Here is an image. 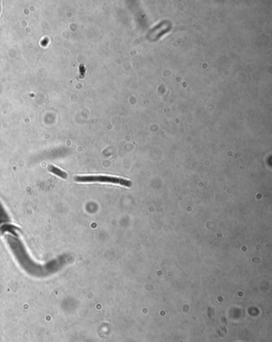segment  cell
Masks as SVG:
<instances>
[{"label": "cell", "instance_id": "obj_1", "mask_svg": "<svg viewBox=\"0 0 272 342\" xmlns=\"http://www.w3.org/2000/svg\"><path fill=\"white\" fill-rule=\"evenodd\" d=\"M74 181L77 182L88 183V182H104V183H113L123 186L130 187L132 182L126 179L120 178V177H110L105 175H85V176H76Z\"/></svg>", "mask_w": 272, "mask_h": 342}, {"label": "cell", "instance_id": "obj_2", "mask_svg": "<svg viewBox=\"0 0 272 342\" xmlns=\"http://www.w3.org/2000/svg\"><path fill=\"white\" fill-rule=\"evenodd\" d=\"M47 169L49 170V172H50V173H54V174H55L56 176H58V177H61V178H62V179H67L68 178V174H67V173H66V172L62 170V169H59V168L56 167V166H54V165H48Z\"/></svg>", "mask_w": 272, "mask_h": 342}, {"label": "cell", "instance_id": "obj_3", "mask_svg": "<svg viewBox=\"0 0 272 342\" xmlns=\"http://www.w3.org/2000/svg\"><path fill=\"white\" fill-rule=\"evenodd\" d=\"M79 70H80V74L83 76L84 74H85V71H86V68H85V66H84L83 64H81V65L79 66Z\"/></svg>", "mask_w": 272, "mask_h": 342}]
</instances>
